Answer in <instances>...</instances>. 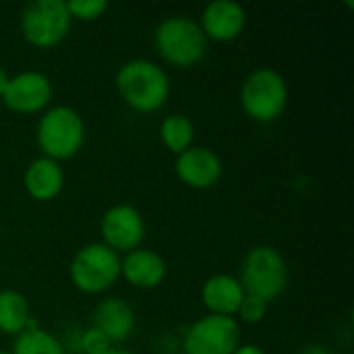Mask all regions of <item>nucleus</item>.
I'll return each mask as SVG.
<instances>
[{"instance_id":"obj_8","label":"nucleus","mask_w":354,"mask_h":354,"mask_svg":"<svg viewBox=\"0 0 354 354\" xmlns=\"http://www.w3.org/2000/svg\"><path fill=\"white\" fill-rule=\"evenodd\" d=\"M241 344V328L232 317L207 315L191 326L185 338L187 354H234Z\"/></svg>"},{"instance_id":"obj_19","label":"nucleus","mask_w":354,"mask_h":354,"mask_svg":"<svg viewBox=\"0 0 354 354\" xmlns=\"http://www.w3.org/2000/svg\"><path fill=\"white\" fill-rule=\"evenodd\" d=\"M12 354H64V348L52 334L35 328L19 334Z\"/></svg>"},{"instance_id":"obj_11","label":"nucleus","mask_w":354,"mask_h":354,"mask_svg":"<svg viewBox=\"0 0 354 354\" xmlns=\"http://www.w3.org/2000/svg\"><path fill=\"white\" fill-rule=\"evenodd\" d=\"M178 178L193 189H209L222 176L220 158L205 147H189L176 160Z\"/></svg>"},{"instance_id":"obj_24","label":"nucleus","mask_w":354,"mask_h":354,"mask_svg":"<svg viewBox=\"0 0 354 354\" xmlns=\"http://www.w3.org/2000/svg\"><path fill=\"white\" fill-rule=\"evenodd\" d=\"M234 354H266L259 346H239L236 351H234Z\"/></svg>"},{"instance_id":"obj_9","label":"nucleus","mask_w":354,"mask_h":354,"mask_svg":"<svg viewBox=\"0 0 354 354\" xmlns=\"http://www.w3.org/2000/svg\"><path fill=\"white\" fill-rule=\"evenodd\" d=\"M145 224L141 214L131 205H116L106 212L102 220V236L104 245L112 251H135L143 241Z\"/></svg>"},{"instance_id":"obj_20","label":"nucleus","mask_w":354,"mask_h":354,"mask_svg":"<svg viewBox=\"0 0 354 354\" xmlns=\"http://www.w3.org/2000/svg\"><path fill=\"white\" fill-rule=\"evenodd\" d=\"M66 8H68L71 19L93 21L108 10V2L106 0H71L66 2Z\"/></svg>"},{"instance_id":"obj_3","label":"nucleus","mask_w":354,"mask_h":354,"mask_svg":"<svg viewBox=\"0 0 354 354\" xmlns=\"http://www.w3.org/2000/svg\"><path fill=\"white\" fill-rule=\"evenodd\" d=\"M156 48L166 62L185 68L203 58L207 37L195 21L187 17H172L158 25Z\"/></svg>"},{"instance_id":"obj_25","label":"nucleus","mask_w":354,"mask_h":354,"mask_svg":"<svg viewBox=\"0 0 354 354\" xmlns=\"http://www.w3.org/2000/svg\"><path fill=\"white\" fill-rule=\"evenodd\" d=\"M6 85H8V75H6L4 68L0 66V97H2V93H4V89H6Z\"/></svg>"},{"instance_id":"obj_2","label":"nucleus","mask_w":354,"mask_h":354,"mask_svg":"<svg viewBox=\"0 0 354 354\" xmlns=\"http://www.w3.org/2000/svg\"><path fill=\"white\" fill-rule=\"evenodd\" d=\"M241 286L245 295L276 301L288 286V268L284 257L272 247H255L243 261Z\"/></svg>"},{"instance_id":"obj_17","label":"nucleus","mask_w":354,"mask_h":354,"mask_svg":"<svg viewBox=\"0 0 354 354\" xmlns=\"http://www.w3.org/2000/svg\"><path fill=\"white\" fill-rule=\"evenodd\" d=\"M29 324V305L23 295L15 290L0 292V332L21 334Z\"/></svg>"},{"instance_id":"obj_22","label":"nucleus","mask_w":354,"mask_h":354,"mask_svg":"<svg viewBox=\"0 0 354 354\" xmlns=\"http://www.w3.org/2000/svg\"><path fill=\"white\" fill-rule=\"evenodd\" d=\"M81 348L87 354H104L110 348V342L95 330H89L83 334V340H81Z\"/></svg>"},{"instance_id":"obj_18","label":"nucleus","mask_w":354,"mask_h":354,"mask_svg":"<svg viewBox=\"0 0 354 354\" xmlns=\"http://www.w3.org/2000/svg\"><path fill=\"white\" fill-rule=\"evenodd\" d=\"M160 135H162V141L164 145L174 151V153H183L191 147L193 143V137H195V131H193V122L183 116V114H172L168 116L164 122H162V129H160Z\"/></svg>"},{"instance_id":"obj_21","label":"nucleus","mask_w":354,"mask_h":354,"mask_svg":"<svg viewBox=\"0 0 354 354\" xmlns=\"http://www.w3.org/2000/svg\"><path fill=\"white\" fill-rule=\"evenodd\" d=\"M266 311H268V303L266 301H261L259 297H253V295H245V299H243V303H241L236 313L241 315L243 322L257 324V322L263 319Z\"/></svg>"},{"instance_id":"obj_14","label":"nucleus","mask_w":354,"mask_h":354,"mask_svg":"<svg viewBox=\"0 0 354 354\" xmlns=\"http://www.w3.org/2000/svg\"><path fill=\"white\" fill-rule=\"evenodd\" d=\"M201 299H203V305L214 315L232 317L239 311V307H241V303L245 299V290H243L241 282L234 276L218 274V276H212L203 284Z\"/></svg>"},{"instance_id":"obj_23","label":"nucleus","mask_w":354,"mask_h":354,"mask_svg":"<svg viewBox=\"0 0 354 354\" xmlns=\"http://www.w3.org/2000/svg\"><path fill=\"white\" fill-rule=\"evenodd\" d=\"M301 354H330L328 353V348H324L322 344H309V346H305Z\"/></svg>"},{"instance_id":"obj_10","label":"nucleus","mask_w":354,"mask_h":354,"mask_svg":"<svg viewBox=\"0 0 354 354\" xmlns=\"http://www.w3.org/2000/svg\"><path fill=\"white\" fill-rule=\"evenodd\" d=\"M52 97V83L46 75L29 71L8 79V85L2 93L4 104L21 114H33L48 106Z\"/></svg>"},{"instance_id":"obj_27","label":"nucleus","mask_w":354,"mask_h":354,"mask_svg":"<svg viewBox=\"0 0 354 354\" xmlns=\"http://www.w3.org/2000/svg\"><path fill=\"white\" fill-rule=\"evenodd\" d=\"M0 354H6V353H0Z\"/></svg>"},{"instance_id":"obj_12","label":"nucleus","mask_w":354,"mask_h":354,"mask_svg":"<svg viewBox=\"0 0 354 354\" xmlns=\"http://www.w3.org/2000/svg\"><path fill=\"white\" fill-rule=\"evenodd\" d=\"M245 8L232 0H216L201 15V31L205 37L230 41L241 35L245 27Z\"/></svg>"},{"instance_id":"obj_26","label":"nucleus","mask_w":354,"mask_h":354,"mask_svg":"<svg viewBox=\"0 0 354 354\" xmlns=\"http://www.w3.org/2000/svg\"><path fill=\"white\" fill-rule=\"evenodd\" d=\"M104 354H133V353H129V351H120V348H108Z\"/></svg>"},{"instance_id":"obj_5","label":"nucleus","mask_w":354,"mask_h":354,"mask_svg":"<svg viewBox=\"0 0 354 354\" xmlns=\"http://www.w3.org/2000/svg\"><path fill=\"white\" fill-rule=\"evenodd\" d=\"M241 102L245 112L257 122L276 120L288 102V89L280 73L272 68H259L251 73L241 89Z\"/></svg>"},{"instance_id":"obj_7","label":"nucleus","mask_w":354,"mask_h":354,"mask_svg":"<svg viewBox=\"0 0 354 354\" xmlns=\"http://www.w3.org/2000/svg\"><path fill=\"white\" fill-rule=\"evenodd\" d=\"M118 276H120V257L104 243H93L83 247L71 263L73 284L89 295L104 292L118 280Z\"/></svg>"},{"instance_id":"obj_6","label":"nucleus","mask_w":354,"mask_h":354,"mask_svg":"<svg viewBox=\"0 0 354 354\" xmlns=\"http://www.w3.org/2000/svg\"><path fill=\"white\" fill-rule=\"evenodd\" d=\"M71 21L66 2L33 0L21 12V31L31 46L52 48L66 37Z\"/></svg>"},{"instance_id":"obj_13","label":"nucleus","mask_w":354,"mask_h":354,"mask_svg":"<svg viewBox=\"0 0 354 354\" xmlns=\"http://www.w3.org/2000/svg\"><path fill=\"white\" fill-rule=\"evenodd\" d=\"M135 328V313L129 303L120 299H106L93 313V330L100 332L108 342H122Z\"/></svg>"},{"instance_id":"obj_4","label":"nucleus","mask_w":354,"mask_h":354,"mask_svg":"<svg viewBox=\"0 0 354 354\" xmlns=\"http://www.w3.org/2000/svg\"><path fill=\"white\" fill-rule=\"evenodd\" d=\"M85 139V127L81 116L66 106L52 108L37 124V145L48 160L73 158Z\"/></svg>"},{"instance_id":"obj_16","label":"nucleus","mask_w":354,"mask_h":354,"mask_svg":"<svg viewBox=\"0 0 354 354\" xmlns=\"http://www.w3.org/2000/svg\"><path fill=\"white\" fill-rule=\"evenodd\" d=\"M64 185V174L54 160H33L25 172V189L37 201H52L58 197Z\"/></svg>"},{"instance_id":"obj_15","label":"nucleus","mask_w":354,"mask_h":354,"mask_svg":"<svg viewBox=\"0 0 354 354\" xmlns=\"http://www.w3.org/2000/svg\"><path fill=\"white\" fill-rule=\"evenodd\" d=\"M120 274L129 284L139 288H153L162 284L166 276L164 259L147 249H135L120 261Z\"/></svg>"},{"instance_id":"obj_1","label":"nucleus","mask_w":354,"mask_h":354,"mask_svg":"<svg viewBox=\"0 0 354 354\" xmlns=\"http://www.w3.org/2000/svg\"><path fill=\"white\" fill-rule=\"evenodd\" d=\"M116 89L137 112L160 110L170 93L166 73L149 60H131L116 73Z\"/></svg>"}]
</instances>
